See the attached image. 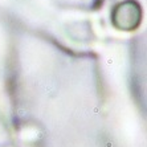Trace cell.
Instances as JSON below:
<instances>
[{
    "label": "cell",
    "mask_w": 147,
    "mask_h": 147,
    "mask_svg": "<svg viewBox=\"0 0 147 147\" xmlns=\"http://www.w3.org/2000/svg\"><path fill=\"white\" fill-rule=\"evenodd\" d=\"M111 19H113V24L118 29L133 31L140 24V19H142L140 5L134 0H126L114 8Z\"/></svg>",
    "instance_id": "1"
}]
</instances>
